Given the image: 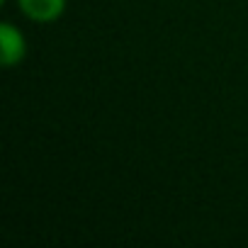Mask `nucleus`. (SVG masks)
Returning a JSON list of instances; mask_svg holds the SVG:
<instances>
[{
    "label": "nucleus",
    "mask_w": 248,
    "mask_h": 248,
    "mask_svg": "<svg viewBox=\"0 0 248 248\" xmlns=\"http://www.w3.org/2000/svg\"><path fill=\"white\" fill-rule=\"evenodd\" d=\"M30 44L25 32L15 22H3L0 25V61L5 68H15L27 59Z\"/></svg>",
    "instance_id": "f257e3e1"
},
{
    "label": "nucleus",
    "mask_w": 248,
    "mask_h": 248,
    "mask_svg": "<svg viewBox=\"0 0 248 248\" xmlns=\"http://www.w3.org/2000/svg\"><path fill=\"white\" fill-rule=\"evenodd\" d=\"M15 5L25 20L34 25H51L63 17L68 0H15Z\"/></svg>",
    "instance_id": "f03ea898"
}]
</instances>
